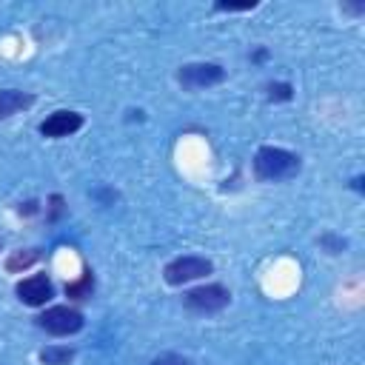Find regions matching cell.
<instances>
[{"mask_svg":"<svg viewBox=\"0 0 365 365\" xmlns=\"http://www.w3.org/2000/svg\"><path fill=\"white\" fill-rule=\"evenodd\" d=\"M299 157L288 148L279 145H262L254 154V174L265 182H279V180H291L299 171Z\"/></svg>","mask_w":365,"mask_h":365,"instance_id":"6da1fadb","label":"cell"},{"mask_svg":"<svg viewBox=\"0 0 365 365\" xmlns=\"http://www.w3.org/2000/svg\"><path fill=\"white\" fill-rule=\"evenodd\" d=\"M37 325L51 336H68L83 328V314L68 305H51L37 317Z\"/></svg>","mask_w":365,"mask_h":365,"instance_id":"7a4b0ae2","label":"cell"},{"mask_svg":"<svg viewBox=\"0 0 365 365\" xmlns=\"http://www.w3.org/2000/svg\"><path fill=\"white\" fill-rule=\"evenodd\" d=\"M185 297V305L197 314H214V311H222L228 302H231V291L220 282H208V285H200V288H191L182 294Z\"/></svg>","mask_w":365,"mask_h":365,"instance_id":"3957f363","label":"cell"},{"mask_svg":"<svg viewBox=\"0 0 365 365\" xmlns=\"http://www.w3.org/2000/svg\"><path fill=\"white\" fill-rule=\"evenodd\" d=\"M177 80L182 88L188 91H197V88H208V86H217L225 80V68L217 66V63H188L177 71Z\"/></svg>","mask_w":365,"mask_h":365,"instance_id":"277c9868","label":"cell"},{"mask_svg":"<svg viewBox=\"0 0 365 365\" xmlns=\"http://www.w3.org/2000/svg\"><path fill=\"white\" fill-rule=\"evenodd\" d=\"M211 268L214 265L205 257H177L163 268V277H165L168 285H182V282H191V279H200V277L211 274Z\"/></svg>","mask_w":365,"mask_h":365,"instance_id":"5b68a950","label":"cell"},{"mask_svg":"<svg viewBox=\"0 0 365 365\" xmlns=\"http://www.w3.org/2000/svg\"><path fill=\"white\" fill-rule=\"evenodd\" d=\"M14 294H17L20 302L37 308V305H46L54 297V285H51V279L46 274H31V277H26V279H20L14 285Z\"/></svg>","mask_w":365,"mask_h":365,"instance_id":"8992f818","label":"cell"},{"mask_svg":"<svg viewBox=\"0 0 365 365\" xmlns=\"http://www.w3.org/2000/svg\"><path fill=\"white\" fill-rule=\"evenodd\" d=\"M80 128H83V114H77V111H54L40 123V134L51 137V140L68 137V134H74Z\"/></svg>","mask_w":365,"mask_h":365,"instance_id":"52a82bcc","label":"cell"},{"mask_svg":"<svg viewBox=\"0 0 365 365\" xmlns=\"http://www.w3.org/2000/svg\"><path fill=\"white\" fill-rule=\"evenodd\" d=\"M29 106H34V94L17 91V88H0V120L11 117V114H17Z\"/></svg>","mask_w":365,"mask_h":365,"instance_id":"ba28073f","label":"cell"},{"mask_svg":"<svg viewBox=\"0 0 365 365\" xmlns=\"http://www.w3.org/2000/svg\"><path fill=\"white\" fill-rule=\"evenodd\" d=\"M37 259H40V248H20V251H11V254L6 257V271H9V274H17V271L34 265Z\"/></svg>","mask_w":365,"mask_h":365,"instance_id":"9c48e42d","label":"cell"},{"mask_svg":"<svg viewBox=\"0 0 365 365\" xmlns=\"http://www.w3.org/2000/svg\"><path fill=\"white\" fill-rule=\"evenodd\" d=\"M74 359V351L68 345H48L40 351V362L43 365H68Z\"/></svg>","mask_w":365,"mask_h":365,"instance_id":"30bf717a","label":"cell"},{"mask_svg":"<svg viewBox=\"0 0 365 365\" xmlns=\"http://www.w3.org/2000/svg\"><path fill=\"white\" fill-rule=\"evenodd\" d=\"M91 291H94V277H91V271H83L80 279L66 282V297H71V299H86V297H91Z\"/></svg>","mask_w":365,"mask_h":365,"instance_id":"8fae6325","label":"cell"},{"mask_svg":"<svg viewBox=\"0 0 365 365\" xmlns=\"http://www.w3.org/2000/svg\"><path fill=\"white\" fill-rule=\"evenodd\" d=\"M291 97H294L291 83H268V100L271 103H282V100H291Z\"/></svg>","mask_w":365,"mask_h":365,"instance_id":"7c38bea8","label":"cell"},{"mask_svg":"<svg viewBox=\"0 0 365 365\" xmlns=\"http://www.w3.org/2000/svg\"><path fill=\"white\" fill-rule=\"evenodd\" d=\"M151 365H191L185 356H180V354H163V356H157Z\"/></svg>","mask_w":365,"mask_h":365,"instance_id":"4fadbf2b","label":"cell"},{"mask_svg":"<svg viewBox=\"0 0 365 365\" xmlns=\"http://www.w3.org/2000/svg\"><path fill=\"white\" fill-rule=\"evenodd\" d=\"M254 6H257V3L251 0V3H217L214 9H217V11H248V9H254Z\"/></svg>","mask_w":365,"mask_h":365,"instance_id":"5bb4252c","label":"cell"}]
</instances>
